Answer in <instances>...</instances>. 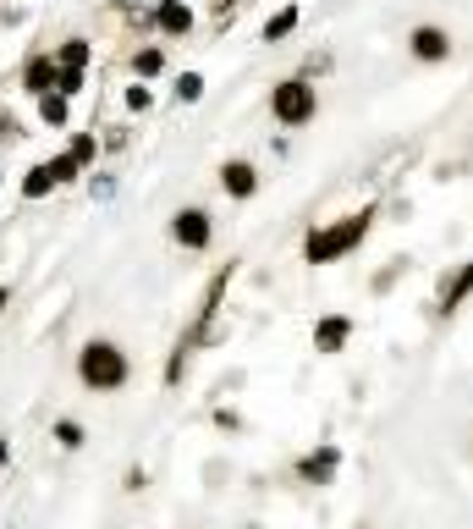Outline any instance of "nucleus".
<instances>
[{"mask_svg":"<svg viewBox=\"0 0 473 529\" xmlns=\"http://www.w3.org/2000/svg\"><path fill=\"white\" fill-rule=\"evenodd\" d=\"M374 216H380V205H364V210H353V216H336L330 226L308 232V237H303V259H308V264H336V259H347V254L369 237Z\"/></svg>","mask_w":473,"mask_h":529,"instance_id":"nucleus-1","label":"nucleus"},{"mask_svg":"<svg viewBox=\"0 0 473 529\" xmlns=\"http://www.w3.org/2000/svg\"><path fill=\"white\" fill-rule=\"evenodd\" d=\"M78 380H83L89 391H121V386L132 380L127 348L110 342V337H89V342L78 348Z\"/></svg>","mask_w":473,"mask_h":529,"instance_id":"nucleus-2","label":"nucleus"},{"mask_svg":"<svg viewBox=\"0 0 473 529\" xmlns=\"http://www.w3.org/2000/svg\"><path fill=\"white\" fill-rule=\"evenodd\" d=\"M314 111H319V94L303 78H287V83L270 89V116H276L281 127H303V121H314Z\"/></svg>","mask_w":473,"mask_h":529,"instance_id":"nucleus-3","label":"nucleus"},{"mask_svg":"<svg viewBox=\"0 0 473 529\" xmlns=\"http://www.w3.org/2000/svg\"><path fill=\"white\" fill-rule=\"evenodd\" d=\"M171 237H176L187 254H204V248L215 243V221H210V210H198V205L176 210V216H171Z\"/></svg>","mask_w":473,"mask_h":529,"instance_id":"nucleus-4","label":"nucleus"},{"mask_svg":"<svg viewBox=\"0 0 473 529\" xmlns=\"http://www.w3.org/2000/svg\"><path fill=\"white\" fill-rule=\"evenodd\" d=\"M336 469H342V447H314V452H303L298 463H292V475L303 480V486H330L336 480Z\"/></svg>","mask_w":473,"mask_h":529,"instance_id":"nucleus-5","label":"nucleus"},{"mask_svg":"<svg viewBox=\"0 0 473 529\" xmlns=\"http://www.w3.org/2000/svg\"><path fill=\"white\" fill-rule=\"evenodd\" d=\"M55 83H61V61H55V55H44V50H39V55H28V66H23V89L44 100V94H55Z\"/></svg>","mask_w":473,"mask_h":529,"instance_id":"nucleus-6","label":"nucleus"},{"mask_svg":"<svg viewBox=\"0 0 473 529\" xmlns=\"http://www.w3.org/2000/svg\"><path fill=\"white\" fill-rule=\"evenodd\" d=\"M347 337H353V314H325L314 325V353H342Z\"/></svg>","mask_w":473,"mask_h":529,"instance_id":"nucleus-7","label":"nucleus"},{"mask_svg":"<svg viewBox=\"0 0 473 529\" xmlns=\"http://www.w3.org/2000/svg\"><path fill=\"white\" fill-rule=\"evenodd\" d=\"M408 50H413L419 61H446V55H451V34L435 28V23H424V28L408 34Z\"/></svg>","mask_w":473,"mask_h":529,"instance_id":"nucleus-8","label":"nucleus"},{"mask_svg":"<svg viewBox=\"0 0 473 529\" xmlns=\"http://www.w3.org/2000/svg\"><path fill=\"white\" fill-rule=\"evenodd\" d=\"M221 188H226L232 198H253V193H259V171H253V160H226V166H221Z\"/></svg>","mask_w":473,"mask_h":529,"instance_id":"nucleus-9","label":"nucleus"},{"mask_svg":"<svg viewBox=\"0 0 473 529\" xmlns=\"http://www.w3.org/2000/svg\"><path fill=\"white\" fill-rule=\"evenodd\" d=\"M468 298H473V259H468L462 271H457V276H451V282L440 287V314H457V309H462Z\"/></svg>","mask_w":473,"mask_h":529,"instance_id":"nucleus-10","label":"nucleus"},{"mask_svg":"<svg viewBox=\"0 0 473 529\" xmlns=\"http://www.w3.org/2000/svg\"><path fill=\"white\" fill-rule=\"evenodd\" d=\"M155 28H160V34H171V39H176V34H193V12L182 6V0H160Z\"/></svg>","mask_w":473,"mask_h":529,"instance_id":"nucleus-11","label":"nucleus"},{"mask_svg":"<svg viewBox=\"0 0 473 529\" xmlns=\"http://www.w3.org/2000/svg\"><path fill=\"white\" fill-rule=\"evenodd\" d=\"M55 188H61V177H55V166H50V160L28 166V177H23V198H44V193H55Z\"/></svg>","mask_w":473,"mask_h":529,"instance_id":"nucleus-12","label":"nucleus"},{"mask_svg":"<svg viewBox=\"0 0 473 529\" xmlns=\"http://www.w3.org/2000/svg\"><path fill=\"white\" fill-rule=\"evenodd\" d=\"M292 28H298V6H281L276 17H270V23H264V44H281V39H287Z\"/></svg>","mask_w":473,"mask_h":529,"instance_id":"nucleus-13","label":"nucleus"},{"mask_svg":"<svg viewBox=\"0 0 473 529\" xmlns=\"http://www.w3.org/2000/svg\"><path fill=\"white\" fill-rule=\"evenodd\" d=\"M89 55H94V50H89V39H66L55 61H61V66H78V72H83V66H89Z\"/></svg>","mask_w":473,"mask_h":529,"instance_id":"nucleus-14","label":"nucleus"},{"mask_svg":"<svg viewBox=\"0 0 473 529\" xmlns=\"http://www.w3.org/2000/svg\"><path fill=\"white\" fill-rule=\"evenodd\" d=\"M39 116H44V127H66V94H44Z\"/></svg>","mask_w":473,"mask_h":529,"instance_id":"nucleus-15","label":"nucleus"},{"mask_svg":"<svg viewBox=\"0 0 473 529\" xmlns=\"http://www.w3.org/2000/svg\"><path fill=\"white\" fill-rule=\"evenodd\" d=\"M160 66H166V50H138V55H132V72H138V78H155Z\"/></svg>","mask_w":473,"mask_h":529,"instance_id":"nucleus-16","label":"nucleus"},{"mask_svg":"<svg viewBox=\"0 0 473 529\" xmlns=\"http://www.w3.org/2000/svg\"><path fill=\"white\" fill-rule=\"evenodd\" d=\"M55 441H61L66 452H78V447H83V425H78V419H55Z\"/></svg>","mask_w":473,"mask_h":529,"instance_id":"nucleus-17","label":"nucleus"},{"mask_svg":"<svg viewBox=\"0 0 473 529\" xmlns=\"http://www.w3.org/2000/svg\"><path fill=\"white\" fill-rule=\"evenodd\" d=\"M176 100H187V105L204 100V78H198V72H182V78H176Z\"/></svg>","mask_w":473,"mask_h":529,"instance_id":"nucleus-18","label":"nucleus"},{"mask_svg":"<svg viewBox=\"0 0 473 529\" xmlns=\"http://www.w3.org/2000/svg\"><path fill=\"white\" fill-rule=\"evenodd\" d=\"M94 155H99V144H94V132H78V139H72V160H78V166H89Z\"/></svg>","mask_w":473,"mask_h":529,"instance_id":"nucleus-19","label":"nucleus"},{"mask_svg":"<svg viewBox=\"0 0 473 529\" xmlns=\"http://www.w3.org/2000/svg\"><path fill=\"white\" fill-rule=\"evenodd\" d=\"M83 89V72L78 66H61V83H55V94H78Z\"/></svg>","mask_w":473,"mask_h":529,"instance_id":"nucleus-20","label":"nucleus"},{"mask_svg":"<svg viewBox=\"0 0 473 529\" xmlns=\"http://www.w3.org/2000/svg\"><path fill=\"white\" fill-rule=\"evenodd\" d=\"M127 105H132V111H149V105H155V94H149L144 83H132V89H127Z\"/></svg>","mask_w":473,"mask_h":529,"instance_id":"nucleus-21","label":"nucleus"},{"mask_svg":"<svg viewBox=\"0 0 473 529\" xmlns=\"http://www.w3.org/2000/svg\"><path fill=\"white\" fill-rule=\"evenodd\" d=\"M50 166H55V177H61V182H72V177H78V171H83V166H78V160H72V155H55V160H50Z\"/></svg>","mask_w":473,"mask_h":529,"instance_id":"nucleus-22","label":"nucleus"},{"mask_svg":"<svg viewBox=\"0 0 473 529\" xmlns=\"http://www.w3.org/2000/svg\"><path fill=\"white\" fill-rule=\"evenodd\" d=\"M6 463H12V441H6V436H0V469H6Z\"/></svg>","mask_w":473,"mask_h":529,"instance_id":"nucleus-23","label":"nucleus"},{"mask_svg":"<svg viewBox=\"0 0 473 529\" xmlns=\"http://www.w3.org/2000/svg\"><path fill=\"white\" fill-rule=\"evenodd\" d=\"M6 303H12V287H0V314H6Z\"/></svg>","mask_w":473,"mask_h":529,"instance_id":"nucleus-24","label":"nucleus"},{"mask_svg":"<svg viewBox=\"0 0 473 529\" xmlns=\"http://www.w3.org/2000/svg\"><path fill=\"white\" fill-rule=\"evenodd\" d=\"M232 6H237V0H215V12H232Z\"/></svg>","mask_w":473,"mask_h":529,"instance_id":"nucleus-25","label":"nucleus"},{"mask_svg":"<svg viewBox=\"0 0 473 529\" xmlns=\"http://www.w3.org/2000/svg\"><path fill=\"white\" fill-rule=\"evenodd\" d=\"M0 127H6V121H0ZM6 132H12V127H6Z\"/></svg>","mask_w":473,"mask_h":529,"instance_id":"nucleus-26","label":"nucleus"},{"mask_svg":"<svg viewBox=\"0 0 473 529\" xmlns=\"http://www.w3.org/2000/svg\"><path fill=\"white\" fill-rule=\"evenodd\" d=\"M358 529H364V524H358Z\"/></svg>","mask_w":473,"mask_h":529,"instance_id":"nucleus-27","label":"nucleus"}]
</instances>
